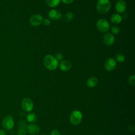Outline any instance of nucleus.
Returning a JSON list of instances; mask_svg holds the SVG:
<instances>
[{
	"label": "nucleus",
	"instance_id": "nucleus-16",
	"mask_svg": "<svg viewBox=\"0 0 135 135\" xmlns=\"http://www.w3.org/2000/svg\"><path fill=\"white\" fill-rule=\"evenodd\" d=\"M26 119L28 122H35L37 121V117L34 113H28L26 116Z\"/></svg>",
	"mask_w": 135,
	"mask_h": 135
},
{
	"label": "nucleus",
	"instance_id": "nucleus-1",
	"mask_svg": "<svg viewBox=\"0 0 135 135\" xmlns=\"http://www.w3.org/2000/svg\"><path fill=\"white\" fill-rule=\"evenodd\" d=\"M43 63L45 67L51 71L55 70L58 66V61L51 55H47L44 57Z\"/></svg>",
	"mask_w": 135,
	"mask_h": 135
},
{
	"label": "nucleus",
	"instance_id": "nucleus-10",
	"mask_svg": "<svg viewBox=\"0 0 135 135\" xmlns=\"http://www.w3.org/2000/svg\"><path fill=\"white\" fill-rule=\"evenodd\" d=\"M43 17L40 14H36L32 16L30 20V23L33 26H37L41 24L43 21Z\"/></svg>",
	"mask_w": 135,
	"mask_h": 135
},
{
	"label": "nucleus",
	"instance_id": "nucleus-8",
	"mask_svg": "<svg viewBox=\"0 0 135 135\" xmlns=\"http://www.w3.org/2000/svg\"><path fill=\"white\" fill-rule=\"evenodd\" d=\"M126 3L123 0H118L116 2L115 5V9L119 13H122L124 12L126 9Z\"/></svg>",
	"mask_w": 135,
	"mask_h": 135
},
{
	"label": "nucleus",
	"instance_id": "nucleus-29",
	"mask_svg": "<svg viewBox=\"0 0 135 135\" xmlns=\"http://www.w3.org/2000/svg\"><path fill=\"white\" fill-rule=\"evenodd\" d=\"M41 135H45V134H41Z\"/></svg>",
	"mask_w": 135,
	"mask_h": 135
},
{
	"label": "nucleus",
	"instance_id": "nucleus-15",
	"mask_svg": "<svg viewBox=\"0 0 135 135\" xmlns=\"http://www.w3.org/2000/svg\"><path fill=\"white\" fill-rule=\"evenodd\" d=\"M122 21V17L118 13H114L111 17V22L114 24H119Z\"/></svg>",
	"mask_w": 135,
	"mask_h": 135
},
{
	"label": "nucleus",
	"instance_id": "nucleus-22",
	"mask_svg": "<svg viewBox=\"0 0 135 135\" xmlns=\"http://www.w3.org/2000/svg\"><path fill=\"white\" fill-rule=\"evenodd\" d=\"M111 32L114 34H117L120 32V28L117 26H113L111 27Z\"/></svg>",
	"mask_w": 135,
	"mask_h": 135
},
{
	"label": "nucleus",
	"instance_id": "nucleus-7",
	"mask_svg": "<svg viewBox=\"0 0 135 135\" xmlns=\"http://www.w3.org/2000/svg\"><path fill=\"white\" fill-rule=\"evenodd\" d=\"M116 65V61L113 58H109L104 63V68L108 71H111L114 69Z\"/></svg>",
	"mask_w": 135,
	"mask_h": 135
},
{
	"label": "nucleus",
	"instance_id": "nucleus-21",
	"mask_svg": "<svg viewBox=\"0 0 135 135\" xmlns=\"http://www.w3.org/2000/svg\"><path fill=\"white\" fill-rule=\"evenodd\" d=\"M27 130L25 128H18L17 135H26Z\"/></svg>",
	"mask_w": 135,
	"mask_h": 135
},
{
	"label": "nucleus",
	"instance_id": "nucleus-6",
	"mask_svg": "<svg viewBox=\"0 0 135 135\" xmlns=\"http://www.w3.org/2000/svg\"><path fill=\"white\" fill-rule=\"evenodd\" d=\"M22 108L23 110L30 112L33 109V103L32 101L29 98H25L22 101Z\"/></svg>",
	"mask_w": 135,
	"mask_h": 135
},
{
	"label": "nucleus",
	"instance_id": "nucleus-2",
	"mask_svg": "<svg viewBox=\"0 0 135 135\" xmlns=\"http://www.w3.org/2000/svg\"><path fill=\"white\" fill-rule=\"evenodd\" d=\"M111 3L109 0H98L96 9L97 12L101 14L107 13L111 8Z\"/></svg>",
	"mask_w": 135,
	"mask_h": 135
},
{
	"label": "nucleus",
	"instance_id": "nucleus-3",
	"mask_svg": "<svg viewBox=\"0 0 135 135\" xmlns=\"http://www.w3.org/2000/svg\"><path fill=\"white\" fill-rule=\"evenodd\" d=\"M82 115L81 112L78 110L72 111L70 116V121L73 125L79 124L82 121Z\"/></svg>",
	"mask_w": 135,
	"mask_h": 135
},
{
	"label": "nucleus",
	"instance_id": "nucleus-27",
	"mask_svg": "<svg viewBox=\"0 0 135 135\" xmlns=\"http://www.w3.org/2000/svg\"><path fill=\"white\" fill-rule=\"evenodd\" d=\"M65 4H70L72 3L74 0H61Z\"/></svg>",
	"mask_w": 135,
	"mask_h": 135
},
{
	"label": "nucleus",
	"instance_id": "nucleus-23",
	"mask_svg": "<svg viewBox=\"0 0 135 135\" xmlns=\"http://www.w3.org/2000/svg\"><path fill=\"white\" fill-rule=\"evenodd\" d=\"M135 82V76L134 75H132L130 76L128 79V82L130 85H134Z\"/></svg>",
	"mask_w": 135,
	"mask_h": 135
},
{
	"label": "nucleus",
	"instance_id": "nucleus-5",
	"mask_svg": "<svg viewBox=\"0 0 135 135\" xmlns=\"http://www.w3.org/2000/svg\"><path fill=\"white\" fill-rule=\"evenodd\" d=\"M14 125V120L12 116L6 115L2 121V126L5 130H9L12 129Z\"/></svg>",
	"mask_w": 135,
	"mask_h": 135
},
{
	"label": "nucleus",
	"instance_id": "nucleus-28",
	"mask_svg": "<svg viewBox=\"0 0 135 135\" xmlns=\"http://www.w3.org/2000/svg\"><path fill=\"white\" fill-rule=\"evenodd\" d=\"M0 135H6V133L4 130L0 129Z\"/></svg>",
	"mask_w": 135,
	"mask_h": 135
},
{
	"label": "nucleus",
	"instance_id": "nucleus-25",
	"mask_svg": "<svg viewBox=\"0 0 135 135\" xmlns=\"http://www.w3.org/2000/svg\"><path fill=\"white\" fill-rule=\"evenodd\" d=\"M42 22H43V24H44V25H46V26L49 25L51 24V22H50V21L49 19H47V18L43 19V20Z\"/></svg>",
	"mask_w": 135,
	"mask_h": 135
},
{
	"label": "nucleus",
	"instance_id": "nucleus-18",
	"mask_svg": "<svg viewBox=\"0 0 135 135\" xmlns=\"http://www.w3.org/2000/svg\"><path fill=\"white\" fill-rule=\"evenodd\" d=\"M73 14L71 12H68L64 15L63 20L65 22H70L73 19Z\"/></svg>",
	"mask_w": 135,
	"mask_h": 135
},
{
	"label": "nucleus",
	"instance_id": "nucleus-26",
	"mask_svg": "<svg viewBox=\"0 0 135 135\" xmlns=\"http://www.w3.org/2000/svg\"><path fill=\"white\" fill-rule=\"evenodd\" d=\"M55 57L56 58V59L57 61H61V60H62L63 59V55H62L61 54H60V53H57V54H56V56H55Z\"/></svg>",
	"mask_w": 135,
	"mask_h": 135
},
{
	"label": "nucleus",
	"instance_id": "nucleus-24",
	"mask_svg": "<svg viewBox=\"0 0 135 135\" xmlns=\"http://www.w3.org/2000/svg\"><path fill=\"white\" fill-rule=\"evenodd\" d=\"M51 135H60V132L58 130L54 129L51 131Z\"/></svg>",
	"mask_w": 135,
	"mask_h": 135
},
{
	"label": "nucleus",
	"instance_id": "nucleus-4",
	"mask_svg": "<svg viewBox=\"0 0 135 135\" xmlns=\"http://www.w3.org/2000/svg\"><path fill=\"white\" fill-rule=\"evenodd\" d=\"M96 26L98 30L102 33L107 32L110 28L109 23L104 18H100L98 20L97 22Z\"/></svg>",
	"mask_w": 135,
	"mask_h": 135
},
{
	"label": "nucleus",
	"instance_id": "nucleus-17",
	"mask_svg": "<svg viewBox=\"0 0 135 135\" xmlns=\"http://www.w3.org/2000/svg\"><path fill=\"white\" fill-rule=\"evenodd\" d=\"M46 3L51 7H56L60 3V0H45Z\"/></svg>",
	"mask_w": 135,
	"mask_h": 135
},
{
	"label": "nucleus",
	"instance_id": "nucleus-20",
	"mask_svg": "<svg viewBox=\"0 0 135 135\" xmlns=\"http://www.w3.org/2000/svg\"><path fill=\"white\" fill-rule=\"evenodd\" d=\"M18 128H25V129H26V128H27L26 123L23 120H21L18 121Z\"/></svg>",
	"mask_w": 135,
	"mask_h": 135
},
{
	"label": "nucleus",
	"instance_id": "nucleus-13",
	"mask_svg": "<svg viewBox=\"0 0 135 135\" xmlns=\"http://www.w3.org/2000/svg\"><path fill=\"white\" fill-rule=\"evenodd\" d=\"M71 68V63L66 60L62 61L60 63V69L63 71L69 70Z\"/></svg>",
	"mask_w": 135,
	"mask_h": 135
},
{
	"label": "nucleus",
	"instance_id": "nucleus-11",
	"mask_svg": "<svg viewBox=\"0 0 135 135\" xmlns=\"http://www.w3.org/2000/svg\"><path fill=\"white\" fill-rule=\"evenodd\" d=\"M103 41L104 44L108 46H110L112 45L114 43V37L112 34L110 33H107L104 34L103 38Z\"/></svg>",
	"mask_w": 135,
	"mask_h": 135
},
{
	"label": "nucleus",
	"instance_id": "nucleus-12",
	"mask_svg": "<svg viewBox=\"0 0 135 135\" xmlns=\"http://www.w3.org/2000/svg\"><path fill=\"white\" fill-rule=\"evenodd\" d=\"M27 132H28L30 134H36L38 133L40 131V128L38 126L34 124H31L27 126L26 128Z\"/></svg>",
	"mask_w": 135,
	"mask_h": 135
},
{
	"label": "nucleus",
	"instance_id": "nucleus-9",
	"mask_svg": "<svg viewBox=\"0 0 135 135\" xmlns=\"http://www.w3.org/2000/svg\"><path fill=\"white\" fill-rule=\"evenodd\" d=\"M48 17L50 19L54 21H57L62 17L61 13L56 9L51 10L48 13Z\"/></svg>",
	"mask_w": 135,
	"mask_h": 135
},
{
	"label": "nucleus",
	"instance_id": "nucleus-14",
	"mask_svg": "<svg viewBox=\"0 0 135 135\" xmlns=\"http://www.w3.org/2000/svg\"><path fill=\"white\" fill-rule=\"evenodd\" d=\"M98 84V80L97 78L92 76L89 78L86 81V84L90 88H93L97 85Z\"/></svg>",
	"mask_w": 135,
	"mask_h": 135
},
{
	"label": "nucleus",
	"instance_id": "nucleus-19",
	"mask_svg": "<svg viewBox=\"0 0 135 135\" xmlns=\"http://www.w3.org/2000/svg\"><path fill=\"white\" fill-rule=\"evenodd\" d=\"M115 59L119 62H122L125 60V56L122 54H118L115 56Z\"/></svg>",
	"mask_w": 135,
	"mask_h": 135
}]
</instances>
